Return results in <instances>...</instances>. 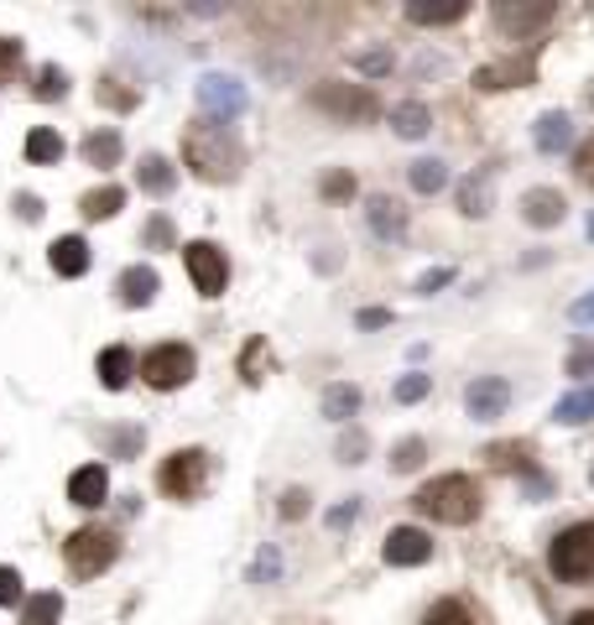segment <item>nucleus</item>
Instances as JSON below:
<instances>
[{"instance_id":"f257e3e1","label":"nucleus","mask_w":594,"mask_h":625,"mask_svg":"<svg viewBox=\"0 0 594 625\" xmlns=\"http://www.w3.org/2000/svg\"><path fill=\"white\" fill-rule=\"evenodd\" d=\"M183 162L199 172L204 183H230V178H240V168H245V147L224 131L220 120H199V125L183 135Z\"/></svg>"},{"instance_id":"f03ea898","label":"nucleus","mask_w":594,"mask_h":625,"mask_svg":"<svg viewBox=\"0 0 594 625\" xmlns=\"http://www.w3.org/2000/svg\"><path fill=\"white\" fill-rule=\"evenodd\" d=\"M412 506L443 526H470L480 516V485L470 474H439V480H427L423 491L412 495Z\"/></svg>"},{"instance_id":"7ed1b4c3","label":"nucleus","mask_w":594,"mask_h":625,"mask_svg":"<svg viewBox=\"0 0 594 625\" xmlns=\"http://www.w3.org/2000/svg\"><path fill=\"white\" fill-rule=\"evenodd\" d=\"M547 563H553V574H558L563 584H590L594 578V522L568 526V532L553 542Z\"/></svg>"},{"instance_id":"20e7f679","label":"nucleus","mask_w":594,"mask_h":625,"mask_svg":"<svg viewBox=\"0 0 594 625\" xmlns=\"http://www.w3.org/2000/svg\"><path fill=\"white\" fill-rule=\"evenodd\" d=\"M115 558H120V537L115 532H104V526H84V532H73L69 547H63V563H69L79 578H100Z\"/></svg>"},{"instance_id":"39448f33","label":"nucleus","mask_w":594,"mask_h":625,"mask_svg":"<svg viewBox=\"0 0 594 625\" xmlns=\"http://www.w3.org/2000/svg\"><path fill=\"white\" fill-rule=\"evenodd\" d=\"M193 371H199V360H193V350L188 344H157L152 355L141 360V381L152 391H178L193 381Z\"/></svg>"},{"instance_id":"423d86ee","label":"nucleus","mask_w":594,"mask_h":625,"mask_svg":"<svg viewBox=\"0 0 594 625\" xmlns=\"http://www.w3.org/2000/svg\"><path fill=\"white\" fill-rule=\"evenodd\" d=\"M204 480H209L204 448H183V454H172L168 464H162V491H168L172 501H193V495L204 491Z\"/></svg>"},{"instance_id":"0eeeda50","label":"nucleus","mask_w":594,"mask_h":625,"mask_svg":"<svg viewBox=\"0 0 594 625\" xmlns=\"http://www.w3.org/2000/svg\"><path fill=\"white\" fill-rule=\"evenodd\" d=\"M183 261H188V276H193V288L204 292V298H220L224 282H230V266H224V251H220V245H209V240H193V245H183Z\"/></svg>"},{"instance_id":"6e6552de","label":"nucleus","mask_w":594,"mask_h":625,"mask_svg":"<svg viewBox=\"0 0 594 625\" xmlns=\"http://www.w3.org/2000/svg\"><path fill=\"white\" fill-rule=\"evenodd\" d=\"M313 104L319 110H329V115H340V120H371L375 115V94L365 84H319L313 89Z\"/></svg>"},{"instance_id":"1a4fd4ad","label":"nucleus","mask_w":594,"mask_h":625,"mask_svg":"<svg viewBox=\"0 0 594 625\" xmlns=\"http://www.w3.org/2000/svg\"><path fill=\"white\" fill-rule=\"evenodd\" d=\"M464 406H470L475 423H495V417L511 406V381L506 375H480L475 386L464 391Z\"/></svg>"},{"instance_id":"9d476101","label":"nucleus","mask_w":594,"mask_h":625,"mask_svg":"<svg viewBox=\"0 0 594 625\" xmlns=\"http://www.w3.org/2000/svg\"><path fill=\"white\" fill-rule=\"evenodd\" d=\"M433 558V537L417 532V526H396L386 537V563L391 568H417V563Z\"/></svg>"},{"instance_id":"9b49d317","label":"nucleus","mask_w":594,"mask_h":625,"mask_svg":"<svg viewBox=\"0 0 594 625\" xmlns=\"http://www.w3.org/2000/svg\"><path fill=\"white\" fill-rule=\"evenodd\" d=\"M199 100H204V110H214V115H240L245 110V89L235 84V79H224V73H209L204 84H199Z\"/></svg>"},{"instance_id":"f8f14e48","label":"nucleus","mask_w":594,"mask_h":625,"mask_svg":"<svg viewBox=\"0 0 594 625\" xmlns=\"http://www.w3.org/2000/svg\"><path fill=\"white\" fill-rule=\"evenodd\" d=\"M563 214H568V203H563L558 188H532V193L522 199V220L537 224V230H553Z\"/></svg>"},{"instance_id":"ddd939ff","label":"nucleus","mask_w":594,"mask_h":625,"mask_svg":"<svg viewBox=\"0 0 594 625\" xmlns=\"http://www.w3.org/2000/svg\"><path fill=\"white\" fill-rule=\"evenodd\" d=\"M547 21H553V6H506V0H501V6H495V27H501V32H543Z\"/></svg>"},{"instance_id":"4468645a","label":"nucleus","mask_w":594,"mask_h":625,"mask_svg":"<svg viewBox=\"0 0 594 625\" xmlns=\"http://www.w3.org/2000/svg\"><path fill=\"white\" fill-rule=\"evenodd\" d=\"M104 495H110V474H104V464H84V470H73V480H69L73 506H104Z\"/></svg>"},{"instance_id":"2eb2a0df","label":"nucleus","mask_w":594,"mask_h":625,"mask_svg":"<svg viewBox=\"0 0 594 625\" xmlns=\"http://www.w3.org/2000/svg\"><path fill=\"white\" fill-rule=\"evenodd\" d=\"M157 288H162V282H157V271L152 266H131V271H120V303L125 308H147L157 298Z\"/></svg>"},{"instance_id":"dca6fc26","label":"nucleus","mask_w":594,"mask_h":625,"mask_svg":"<svg viewBox=\"0 0 594 625\" xmlns=\"http://www.w3.org/2000/svg\"><path fill=\"white\" fill-rule=\"evenodd\" d=\"M371 230H375V240H402L407 235V214H402V203L371 199Z\"/></svg>"},{"instance_id":"f3484780","label":"nucleus","mask_w":594,"mask_h":625,"mask_svg":"<svg viewBox=\"0 0 594 625\" xmlns=\"http://www.w3.org/2000/svg\"><path fill=\"white\" fill-rule=\"evenodd\" d=\"M52 271L58 276H84L89 271V245L79 235H63L58 245H52Z\"/></svg>"},{"instance_id":"a211bd4d","label":"nucleus","mask_w":594,"mask_h":625,"mask_svg":"<svg viewBox=\"0 0 594 625\" xmlns=\"http://www.w3.org/2000/svg\"><path fill=\"white\" fill-rule=\"evenodd\" d=\"M407 17L417 21V27H454V21L470 17V6H464V0H449V6H427V0H412Z\"/></svg>"},{"instance_id":"6ab92c4d","label":"nucleus","mask_w":594,"mask_h":625,"mask_svg":"<svg viewBox=\"0 0 594 625\" xmlns=\"http://www.w3.org/2000/svg\"><path fill=\"white\" fill-rule=\"evenodd\" d=\"M532 79V58H522V63H491L475 73L480 89H511V84H526Z\"/></svg>"},{"instance_id":"aec40b11","label":"nucleus","mask_w":594,"mask_h":625,"mask_svg":"<svg viewBox=\"0 0 594 625\" xmlns=\"http://www.w3.org/2000/svg\"><path fill=\"white\" fill-rule=\"evenodd\" d=\"M84 220H110V214H120L125 209V188H115V183H104V188H94V193H84Z\"/></svg>"},{"instance_id":"412c9836","label":"nucleus","mask_w":594,"mask_h":625,"mask_svg":"<svg viewBox=\"0 0 594 625\" xmlns=\"http://www.w3.org/2000/svg\"><path fill=\"white\" fill-rule=\"evenodd\" d=\"M568 135H574V125H568V115L563 110H553V115H543L537 120V152H563L568 147Z\"/></svg>"},{"instance_id":"4be33fe9","label":"nucleus","mask_w":594,"mask_h":625,"mask_svg":"<svg viewBox=\"0 0 594 625\" xmlns=\"http://www.w3.org/2000/svg\"><path fill=\"white\" fill-rule=\"evenodd\" d=\"M391 125H396V135H407V141H417V135H427V125H433V115H427V104L407 100L391 110Z\"/></svg>"},{"instance_id":"5701e85b","label":"nucleus","mask_w":594,"mask_h":625,"mask_svg":"<svg viewBox=\"0 0 594 625\" xmlns=\"http://www.w3.org/2000/svg\"><path fill=\"white\" fill-rule=\"evenodd\" d=\"M100 381L110 391H120L125 381H131V350H125V344H110V350L100 355Z\"/></svg>"},{"instance_id":"b1692460","label":"nucleus","mask_w":594,"mask_h":625,"mask_svg":"<svg viewBox=\"0 0 594 625\" xmlns=\"http://www.w3.org/2000/svg\"><path fill=\"white\" fill-rule=\"evenodd\" d=\"M172 183H178V172H172L168 157H141V188L147 193L162 199V193H172Z\"/></svg>"},{"instance_id":"393cba45","label":"nucleus","mask_w":594,"mask_h":625,"mask_svg":"<svg viewBox=\"0 0 594 625\" xmlns=\"http://www.w3.org/2000/svg\"><path fill=\"white\" fill-rule=\"evenodd\" d=\"M553 417H558V423H568V427L594 423V391H574V396H563V402L553 406Z\"/></svg>"},{"instance_id":"a878e982","label":"nucleus","mask_w":594,"mask_h":625,"mask_svg":"<svg viewBox=\"0 0 594 625\" xmlns=\"http://www.w3.org/2000/svg\"><path fill=\"white\" fill-rule=\"evenodd\" d=\"M84 157L94 162V168H115L120 162V135L115 131H94L84 141Z\"/></svg>"},{"instance_id":"bb28decb","label":"nucleus","mask_w":594,"mask_h":625,"mask_svg":"<svg viewBox=\"0 0 594 625\" xmlns=\"http://www.w3.org/2000/svg\"><path fill=\"white\" fill-rule=\"evenodd\" d=\"M449 183V168H443L439 157H423V162H412V188L417 193H439Z\"/></svg>"},{"instance_id":"cd10ccee","label":"nucleus","mask_w":594,"mask_h":625,"mask_svg":"<svg viewBox=\"0 0 594 625\" xmlns=\"http://www.w3.org/2000/svg\"><path fill=\"white\" fill-rule=\"evenodd\" d=\"M27 157H32V162H58V157H63V135L58 131H32L27 135Z\"/></svg>"},{"instance_id":"c85d7f7f","label":"nucleus","mask_w":594,"mask_h":625,"mask_svg":"<svg viewBox=\"0 0 594 625\" xmlns=\"http://www.w3.org/2000/svg\"><path fill=\"white\" fill-rule=\"evenodd\" d=\"M423 625H475V615L459 605V599H439V605L423 615Z\"/></svg>"},{"instance_id":"c756f323","label":"nucleus","mask_w":594,"mask_h":625,"mask_svg":"<svg viewBox=\"0 0 594 625\" xmlns=\"http://www.w3.org/2000/svg\"><path fill=\"white\" fill-rule=\"evenodd\" d=\"M58 615H63V599H58V594H37L21 621L27 625H58Z\"/></svg>"},{"instance_id":"7c9ffc66","label":"nucleus","mask_w":594,"mask_h":625,"mask_svg":"<svg viewBox=\"0 0 594 625\" xmlns=\"http://www.w3.org/2000/svg\"><path fill=\"white\" fill-rule=\"evenodd\" d=\"M355 406H360V391H355V386H334L329 396H323V412H329L334 423H344V417H350Z\"/></svg>"},{"instance_id":"2f4dec72","label":"nucleus","mask_w":594,"mask_h":625,"mask_svg":"<svg viewBox=\"0 0 594 625\" xmlns=\"http://www.w3.org/2000/svg\"><path fill=\"white\" fill-rule=\"evenodd\" d=\"M427 391H433V375H417V371H412V375H402V381H396V402H423V396H427Z\"/></svg>"},{"instance_id":"473e14b6","label":"nucleus","mask_w":594,"mask_h":625,"mask_svg":"<svg viewBox=\"0 0 594 625\" xmlns=\"http://www.w3.org/2000/svg\"><path fill=\"white\" fill-rule=\"evenodd\" d=\"M63 89H69L63 68H42L37 73V100H63Z\"/></svg>"},{"instance_id":"72a5a7b5","label":"nucleus","mask_w":594,"mask_h":625,"mask_svg":"<svg viewBox=\"0 0 594 625\" xmlns=\"http://www.w3.org/2000/svg\"><path fill=\"white\" fill-rule=\"evenodd\" d=\"M21 68V42H11V37H0V84H11Z\"/></svg>"},{"instance_id":"f704fd0d","label":"nucleus","mask_w":594,"mask_h":625,"mask_svg":"<svg viewBox=\"0 0 594 625\" xmlns=\"http://www.w3.org/2000/svg\"><path fill=\"white\" fill-rule=\"evenodd\" d=\"M423 454H427L423 438H407L396 454H391V464H396V470H417V464H423Z\"/></svg>"},{"instance_id":"c9c22d12","label":"nucleus","mask_w":594,"mask_h":625,"mask_svg":"<svg viewBox=\"0 0 594 625\" xmlns=\"http://www.w3.org/2000/svg\"><path fill=\"white\" fill-rule=\"evenodd\" d=\"M0 605H21V574L17 568H0Z\"/></svg>"},{"instance_id":"e433bc0d","label":"nucleus","mask_w":594,"mask_h":625,"mask_svg":"<svg viewBox=\"0 0 594 625\" xmlns=\"http://www.w3.org/2000/svg\"><path fill=\"white\" fill-rule=\"evenodd\" d=\"M568 375H578V381L594 375V344H578L574 355H568Z\"/></svg>"},{"instance_id":"4c0bfd02","label":"nucleus","mask_w":594,"mask_h":625,"mask_svg":"<svg viewBox=\"0 0 594 625\" xmlns=\"http://www.w3.org/2000/svg\"><path fill=\"white\" fill-rule=\"evenodd\" d=\"M574 172H578V183H590V188H594V141H584V147H578Z\"/></svg>"},{"instance_id":"58836bf2","label":"nucleus","mask_w":594,"mask_h":625,"mask_svg":"<svg viewBox=\"0 0 594 625\" xmlns=\"http://www.w3.org/2000/svg\"><path fill=\"white\" fill-rule=\"evenodd\" d=\"M449 282H454V271L443 266V271H427L423 282H417V292H439V288H449Z\"/></svg>"},{"instance_id":"ea45409f","label":"nucleus","mask_w":594,"mask_h":625,"mask_svg":"<svg viewBox=\"0 0 594 625\" xmlns=\"http://www.w3.org/2000/svg\"><path fill=\"white\" fill-rule=\"evenodd\" d=\"M574 323H594V292L574 303Z\"/></svg>"},{"instance_id":"a19ab883","label":"nucleus","mask_w":594,"mask_h":625,"mask_svg":"<svg viewBox=\"0 0 594 625\" xmlns=\"http://www.w3.org/2000/svg\"><path fill=\"white\" fill-rule=\"evenodd\" d=\"M323 193H334V199H340V193H355V178H329Z\"/></svg>"},{"instance_id":"79ce46f5","label":"nucleus","mask_w":594,"mask_h":625,"mask_svg":"<svg viewBox=\"0 0 594 625\" xmlns=\"http://www.w3.org/2000/svg\"><path fill=\"white\" fill-rule=\"evenodd\" d=\"M386 319H391L386 308H365V313H360V323H365V329H381Z\"/></svg>"},{"instance_id":"37998d69","label":"nucleus","mask_w":594,"mask_h":625,"mask_svg":"<svg viewBox=\"0 0 594 625\" xmlns=\"http://www.w3.org/2000/svg\"><path fill=\"white\" fill-rule=\"evenodd\" d=\"M303 501H308L303 491H292L288 501H282V516H303Z\"/></svg>"},{"instance_id":"c03bdc74","label":"nucleus","mask_w":594,"mask_h":625,"mask_svg":"<svg viewBox=\"0 0 594 625\" xmlns=\"http://www.w3.org/2000/svg\"><path fill=\"white\" fill-rule=\"evenodd\" d=\"M568 625H594V609H578V615H574Z\"/></svg>"},{"instance_id":"a18cd8bd","label":"nucleus","mask_w":594,"mask_h":625,"mask_svg":"<svg viewBox=\"0 0 594 625\" xmlns=\"http://www.w3.org/2000/svg\"><path fill=\"white\" fill-rule=\"evenodd\" d=\"M590 240H594V220H590Z\"/></svg>"},{"instance_id":"49530a36","label":"nucleus","mask_w":594,"mask_h":625,"mask_svg":"<svg viewBox=\"0 0 594 625\" xmlns=\"http://www.w3.org/2000/svg\"><path fill=\"white\" fill-rule=\"evenodd\" d=\"M590 480H594V474H590Z\"/></svg>"}]
</instances>
